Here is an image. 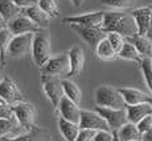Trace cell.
<instances>
[{
	"label": "cell",
	"instance_id": "bcb514c9",
	"mask_svg": "<svg viewBox=\"0 0 152 141\" xmlns=\"http://www.w3.org/2000/svg\"><path fill=\"white\" fill-rule=\"evenodd\" d=\"M138 141H140V140H138Z\"/></svg>",
	"mask_w": 152,
	"mask_h": 141
},
{
	"label": "cell",
	"instance_id": "7bdbcfd3",
	"mask_svg": "<svg viewBox=\"0 0 152 141\" xmlns=\"http://www.w3.org/2000/svg\"><path fill=\"white\" fill-rule=\"evenodd\" d=\"M0 107H8V105H7V103H5L4 100H3L1 98H0Z\"/></svg>",
	"mask_w": 152,
	"mask_h": 141
},
{
	"label": "cell",
	"instance_id": "836d02e7",
	"mask_svg": "<svg viewBox=\"0 0 152 141\" xmlns=\"http://www.w3.org/2000/svg\"><path fill=\"white\" fill-rule=\"evenodd\" d=\"M136 128H138V131H139L142 134L150 131V129L152 128V115L143 117V119L140 120L138 124H136Z\"/></svg>",
	"mask_w": 152,
	"mask_h": 141
},
{
	"label": "cell",
	"instance_id": "74e56055",
	"mask_svg": "<svg viewBox=\"0 0 152 141\" xmlns=\"http://www.w3.org/2000/svg\"><path fill=\"white\" fill-rule=\"evenodd\" d=\"M13 117L11 107H0V119H13Z\"/></svg>",
	"mask_w": 152,
	"mask_h": 141
},
{
	"label": "cell",
	"instance_id": "8d00e7d4",
	"mask_svg": "<svg viewBox=\"0 0 152 141\" xmlns=\"http://www.w3.org/2000/svg\"><path fill=\"white\" fill-rule=\"evenodd\" d=\"M12 1L15 3V5H16L17 8H20V9H25V8L37 4V0H12Z\"/></svg>",
	"mask_w": 152,
	"mask_h": 141
},
{
	"label": "cell",
	"instance_id": "f546056e",
	"mask_svg": "<svg viewBox=\"0 0 152 141\" xmlns=\"http://www.w3.org/2000/svg\"><path fill=\"white\" fill-rule=\"evenodd\" d=\"M37 7L49 17H58L60 15L57 0H37Z\"/></svg>",
	"mask_w": 152,
	"mask_h": 141
},
{
	"label": "cell",
	"instance_id": "b9f144b4",
	"mask_svg": "<svg viewBox=\"0 0 152 141\" xmlns=\"http://www.w3.org/2000/svg\"><path fill=\"white\" fill-rule=\"evenodd\" d=\"M3 28H7V23L4 21V19H3L1 15H0V31H1Z\"/></svg>",
	"mask_w": 152,
	"mask_h": 141
},
{
	"label": "cell",
	"instance_id": "4dcf8cb0",
	"mask_svg": "<svg viewBox=\"0 0 152 141\" xmlns=\"http://www.w3.org/2000/svg\"><path fill=\"white\" fill-rule=\"evenodd\" d=\"M139 0H101L103 5L116 11H123L128 8H134V5L138 3Z\"/></svg>",
	"mask_w": 152,
	"mask_h": 141
},
{
	"label": "cell",
	"instance_id": "5b68a950",
	"mask_svg": "<svg viewBox=\"0 0 152 141\" xmlns=\"http://www.w3.org/2000/svg\"><path fill=\"white\" fill-rule=\"evenodd\" d=\"M95 112L101 117H103L107 123L111 132H116L119 128H122L124 124H127V115H126V108L123 110H111L104 107H95Z\"/></svg>",
	"mask_w": 152,
	"mask_h": 141
},
{
	"label": "cell",
	"instance_id": "f6af8a7d",
	"mask_svg": "<svg viewBox=\"0 0 152 141\" xmlns=\"http://www.w3.org/2000/svg\"><path fill=\"white\" fill-rule=\"evenodd\" d=\"M151 60H152V57H151Z\"/></svg>",
	"mask_w": 152,
	"mask_h": 141
},
{
	"label": "cell",
	"instance_id": "8fae6325",
	"mask_svg": "<svg viewBox=\"0 0 152 141\" xmlns=\"http://www.w3.org/2000/svg\"><path fill=\"white\" fill-rule=\"evenodd\" d=\"M0 98L7 103L8 107L23 102V95L15 82L10 78H3L0 81Z\"/></svg>",
	"mask_w": 152,
	"mask_h": 141
},
{
	"label": "cell",
	"instance_id": "4fadbf2b",
	"mask_svg": "<svg viewBox=\"0 0 152 141\" xmlns=\"http://www.w3.org/2000/svg\"><path fill=\"white\" fill-rule=\"evenodd\" d=\"M70 26L82 37L83 41L87 45H90L94 49H95V46H97L102 40L106 39V36H107L106 32H103L101 28H86V26L74 25V24H72Z\"/></svg>",
	"mask_w": 152,
	"mask_h": 141
},
{
	"label": "cell",
	"instance_id": "8992f818",
	"mask_svg": "<svg viewBox=\"0 0 152 141\" xmlns=\"http://www.w3.org/2000/svg\"><path fill=\"white\" fill-rule=\"evenodd\" d=\"M11 110L13 112V116L19 125L24 129H31L33 127L34 121V105L31 103L20 102L17 104L11 105Z\"/></svg>",
	"mask_w": 152,
	"mask_h": 141
},
{
	"label": "cell",
	"instance_id": "7a4b0ae2",
	"mask_svg": "<svg viewBox=\"0 0 152 141\" xmlns=\"http://www.w3.org/2000/svg\"><path fill=\"white\" fill-rule=\"evenodd\" d=\"M31 52L34 63L41 69L50 58V34L48 29H39L33 33Z\"/></svg>",
	"mask_w": 152,
	"mask_h": 141
},
{
	"label": "cell",
	"instance_id": "f1b7e54d",
	"mask_svg": "<svg viewBox=\"0 0 152 141\" xmlns=\"http://www.w3.org/2000/svg\"><path fill=\"white\" fill-rule=\"evenodd\" d=\"M13 39V34L8 28H3L0 31V61L3 63L5 62V55H7L8 46Z\"/></svg>",
	"mask_w": 152,
	"mask_h": 141
},
{
	"label": "cell",
	"instance_id": "484cf974",
	"mask_svg": "<svg viewBox=\"0 0 152 141\" xmlns=\"http://www.w3.org/2000/svg\"><path fill=\"white\" fill-rule=\"evenodd\" d=\"M95 53H97L98 58H101V60H103V61H113L118 57L116 53L114 52L113 46L110 45V42L106 39L102 40L101 42L95 46Z\"/></svg>",
	"mask_w": 152,
	"mask_h": 141
},
{
	"label": "cell",
	"instance_id": "3957f363",
	"mask_svg": "<svg viewBox=\"0 0 152 141\" xmlns=\"http://www.w3.org/2000/svg\"><path fill=\"white\" fill-rule=\"evenodd\" d=\"M95 102L98 107L111 108V110H123L127 107L118 89H114L113 86H107V84L97 89Z\"/></svg>",
	"mask_w": 152,
	"mask_h": 141
},
{
	"label": "cell",
	"instance_id": "6da1fadb",
	"mask_svg": "<svg viewBox=\"0 0 152 141\" xmlns=\"http://www.w3.org/2000/svg\"><path fill=\"white\" fill-rule=\"evenodd\" d=\"M102 31L110 33L115 32L121 36L130 37L134 34H138V28L136 23L131 13L128 12H121V11H111V12H104L103 24H102Z\"/></svg>",
	"mask_w": 152,
	"mask_h": 141
},
{
	"label": "cell",
	"instance_id": "ee69618b",
	"mask_svg": "<svg viewBox=\"0 0 152 141\" xmlns=\"http://www.w3.org/2000/svg\"><path fill=\"white\" fill-rule=\"evenodd\" d=\"M113 141H121V140L118 139V136H116V133H115V132H114V137H113Z\"/></svg>",
	"mask_w": 152,
	"mask_h": 141
},
{
	"label": "cell",
	"instance_id": "ab89813d",
	"mask_svg": "<svg viewBox=\"0 0 152 141\" xmlns=\"http://www.w3.org/2000/svg\"><path fill=\"white\" fill-rule=\"evenodd\" d=\"M150 8L152 9V5H150ZM147 39L152 41V16H151V21H150V26H148V32H147Z\"/></svg>",
	"mask_w": 152,
	"mask_h": 141
},
{
	"label": "cell",
	"instance_id": "ffe728a7",
	"mask_svg": "<svg viewBox=\"0 0 152 141\" xmlns=\"http://www.w3.org/2000/svg\"><path fill=\"white\" fill-rule=\"evenodd\" d=\"M21 13L24 15V16H27L32 23H34L40 29H48L50 17L46 13H44L42 11L37 7V4L25 8V9H21Z\"/></svg>",
	"mask_w": 152,
	"mask_h": 141
},
{
	"label": "cell",
	"instance_id": "9a60e30c",
	"mask_svg": "<svg viewBox=\"0 0 152 141\" xmlns=\"http://www.w3.org/2000/svg\"><path fill=\"white\" fill-rule=\"evenodd\" d=\"M0 141H50V133L45 129L32 127L19 136L3 137Z\"/></svg>",
	"mask_w": 152,
	"mask_h": 141
},
{
	"label": "cell",
	"instance_id": "5bb4252c",
	"mask_svg": "<svg viewBox=\"0 0 152 141\" xmlns=\"http://www.w3.org/2000/svg\"><path fill=\"white\" fill-rule=\"evenodd\" d=\"M58 110L61 112V117L65 120H68L70 123L78 124L81 119V108L78 107V104L73 103L72 100H69L66 96H64L61 99L60 104H58Z\"/></svg>",
	"mask_w": 152,
	"mask_h": 141
},
{
	"label": "cell",
	"instance_id": "d6a6232c",
	"mask_svg": "<svg viewBox=\"0 0 152 141\" xmlns=\"http://www.w3.org/2000/svg\"><path fill=\"white\" fill-rule=\"evenodd\" d=\"M106 40L110 42V45L113 46L114 52L116 53V55H118V53L121 52V49L123 48L126 40L123 36H121L119 33H115V32H110V33H107L106 36Z\"/></svg>",
	"mask_w": 152,
	"mask_h": 141
},
{
	"label": "cell",
	"instance_id": "e0dca14e",
	"mask_svg": "<svg viewBox=\"0 0 152 141\" xmlns=\"http://www.w3.org/2000/svg\"><path fill=\"white\" fill-rule=\"evenodd\" d=\"M126 115H127L128 123L136 125L143 117L152 115V104L151 103H142V104L136 105H127Z\"/></svg>",
	"mask_w": 152,
	"mask_h": 141
},
{
	"label": "cell",
	"instance_id": "2e32d148",
	"mask_svg": "<svg viewBox=\"0 0 152 141\" xmlns=\"http://www.w3.org/2000/svg\"><path fill=\"white\" fill-rule=\"evenodd\" d=\"M131 16L134 17L136 23V28H138V34L140 36H145L148 32V26H150L152 9L150 7H142L136 8L131 12Z\"/></svg>",
	"mask_w": 152,
	"mask_h": 141
},
{
	"label": "cell",
	"instance_id": "30bf717a",
	"mask_svg": "<svg viewBox=\"0 0 152 141\" xmlns=\"http://www.w3.org/2000/svg\"><path fill=\"white\" fill-rule=\"evenodd\" d=\"M42 87L45 91V95L53 104V107L57 108L60 104L61 99L64 98V90H62V83L60 79L54 77H45L42 75Z\"/></svg>",
	"mask_w": 152,
	"mask_h": 141
},
{
	"label": "cell",
	"instance_id": "cb8c5ba5",
	"mask_svg": "<svg viewBox=\"0 0 152 141\" xmlns=\"http://www.w3.org/2000/svg\"><path fill=\"white\" fill-rule=\"evenodd\" d=\"M62 83V90H64V96L72 100L75 104H80L82 100V92H81L80 87L72 81H61Z\"/></svg>",
	"mask_w": 152,
	"mask_h": 141
},
{
	"label": "cell",
	"instance_id": "d590c367",
	"mask_svg": "<svg viewBox=\"0 0 152 141\" xmlns=\"http://www.w3.org/2000/svg\"><path fill=\"white\" fill-rule=\"evenodd\" d=\"M95 132L94 131H89V129H81L80 133H78L75 141H93Z\"/></svg>",
	"mask_w": 152,
	"mask_h": 141
},
{
	"label": "cell",
	"instance_id": "52a82bcc",
	"mask_svg": "<svg viewBox=\"0 0 152 141\" xmlns=\"http://www.w3.org/2000/svg\"><path fill=\"white\" fill-rule=\"evenodd\" d=\"M104 12L95 11V12L83 13V15H75V16H68L64 19V23L74 25L86 26V28H102L103 24Z\"/></svg>",
	"mask_w": 152,
	"mask_h": 141
},
{
	"label": "cell",
	"instance_id": "e575fe53",
	"mask_svg": "<svg viewBox=\"0 0 152 141\" xmlns=\"http://www.w3.org/2000/svg\"><path fill=\"white\" fill-rule=\"evenodd\" d=\"M114 133L110 131H97L93 137V141H113Z\"/></svg>",
	"mask_w": 152,
	"mask_h": 141
},
{
	"label": "cell",
	"instance_id": "4316f807",
	"mask_svg": "<svg viewBox=\"0 0 152 141\" xmlns=\"http://www.w3.org/2000/svg\"><path fill=\"white\" fill-rule=\"evenodd\" d=\"M17 129H24L19 125L16 119H0V140L3 137H8L10 134H13Z\"/></svg>",
	"mask_w": 152,
	"mask_h": 141
},
{
	"label": "cell",
	"instance_id": "f35d334b",
	"mask_svg": "<svg viewBox=\"0 0 152 141\" xmlns=\"http://www.w3.org/2000/svg\"><path fill=\"white\" fill-rule=\"evenodd\" d=\"M140 141H152V128L148 132H145V133L142 134V139H140Z\"/></svg>",
	"mask_w": 152,
	"mask_h": 141
},
{
	"label": "cell",
	"instance_id": "277c9868",
	"mask_svg": "<svg viewBox=\"0 0 152 141\" xmlns=\"http://www.w3.org/2000/svg\"><path fill=\"white\" fill-rule=\"evenodd\" d=\"M70 63H69V54L68 52L61 53L60 55L53 58H49V61L41 67V73L45 77H54L58 75L69 74Z\"/></svg>",
	"mask_w": 152,
	"mask_h": 141
},
{
	"label": "cell",
	"instance_id": "83f0119b",
	"mask_svg": "<svg viewBox=\"0 0 152 141\" xmlns=\"http://www.w3.org/2000/svg\"><path fill=\"white\" fill-rule=\"evenodd\" d=\"M118 57L119 58H123V60H128V61H134V62L136 63H140V61H142V55L138 53L135 48H134L132 44L127 42L126 41L123 48L121 49V52L118 53Z\"/></svg>",
	"mask_w": 152,
	"mask_h": 141
},
{
	"label": "cell",
	"instance_id": "ba28073f",
	"mask_svg": "<svg viewBox=\"0 0 152 141\" xmlns=\"http://www.w3.org/2000/svg\"><path fill=\"white\" fill-rule=\"evenodd\" d=\"M32 41H33V33H25L13 36L8 46L7 54H10L12 58H20L28 54L32 49Z\"/></svg>",
	"mask_w": 152,
	"mask_h": 141
},
{
	"label": "cell",
	"instance_id": "603a6c76",
	"mask_svg": "<svg viewBox=\"0 0 152 141\" xmlns=\"http://www.w3.org/2000/svg\"><path fill=\"white\" fill-rule=\"evenodd\" d=\"M115 133L121 141H138L142 139V133L138 131L136 125L131 124V123L124 124L123 127L119 128Z\"/></svg>",
	"mask_w": 152,
	"mask_h": 141
},
{
	"label": "cell",
	"instance_id": "9c48e42d",
	"mask_svg": "<svg viewBox=\"0 0 152 141\" xmlns=\"http://www.w3.org/2000/svg\"><path fill=\"white\" fill-rule=\"evenodd\" d=\"M80 129H89V131H110L107 123L103 117H101L95 111L81 110V119L78 123ZM111 132V131H110Z\"/></svg>",
	"mask_w": 152,
	"mask_h": 141
},
{
	"label": "cell",
	"instance_id": "1f68e13d",
	"mask_svg": "<svg viewBox=\"0 0 152 141\" xmlns=\"http://www.w3.org/2000/svg\"><path fill=\"white\" fill-rule=\"evenodd\" d=\"M139 65L142 67V73L144 75L145 83L152 92V60L151 58H142Z\"/></svg>",
	"mask_w": 152,
	"mask_h": 141
},
{
	"label": "cell",
	"instance_id": "7c38bea8",
	"mask_svg": "<svg viewBox=\"0 0 152 141\" xmlns=\"http://www.w3.org/2000/svg\"><path fill=\"white\" fill-rule=\"evenodd\" d=\"M7 28L11 31L13 36H19V34H25V33H36L39 31V26L34 23H32L24 15H19L11 21L7 23Z\"/></svg>",
	"mask_w": 152,
	"mask_h": 141
},
{
	"label": "cell",
	"instance_id": "60d3db41",
	"mask_svg": "<svg viewBox=\"0 0 152 141\" xmlns=\"http://www.w3.org/2000/svg\"><path fill=\"white\" fill-rule=\"evenodd\" d=\"M70 1L73 3V5H74V7L80 8L81 5H83V1H85V0H70Z\"/></svg>",
	"mask_w": 152,
	"mask_h": 141
},
{
	"label": "cell",
	"instance_id": "7402d4cb",
	"mask_svg": "<svg viewBox=\"0 0 152 141\" xmlns=\"http://www.w3.org/2000/svg\"><path fill=\"white\" fill-rule=\"evenodd\" d=\"M58 128H60V132L62 133L64 139L66 141H75L78 133H80V127L78 124H74V123H70L68 120L60 117L58 119Z\"/></svg>",
	"mask_w": 152,
	"mask_h": 141
},
{
	"label": "cell",
	"instance_id": "d6986e66",
	"mask_svg": "<svg viewBox=\"0 0 152 141\" xmlns=\"http://www.w3.org/2000/svg\"><path fill=\"white\" fill-rule=\"evenodd\" d=\"M127 42L132 44L134 48L138 50L142 55V58H151L152 57V41L147 39V36H140V34H134V36L126 37Z\"/></svg>",
	"mask_w": 152,
	"mask_h": 141
},
{
	"label": "cell",
	"instance_id": "d4e9b609",
	"mask_svg": "<svg viewBox=\"0 0 152 141\" xmlns=\"http://www.w3.org/2000/svg\"><path fill=\"white\" fill-rule=\"evenodd\" d=\"M0 15L5 23L11 21L16 16L21 15V9L15 5L12 0H0Z\"/></svg>",
	"mask_w": 152,
	"mask_h": 141
},
{
	"label": "cell",
	"instance_id": "44dd1931",
	"mask_svg": "<svg viewBox=\"0 0 152 141\" xmlns=\"http://www.w3.org/2000/svg\"><path fill=\"white\" fill-rule=\"evenodd\" d=\"M69 54V63H70V70L68 75H77L83 70L85 65V54L83 50L80 46H74L68 52Z\"/></svg>",
	"mask_w": 152,
	"mask_h": 141
},
{
	"label": "cell",
	"instance_id": "ac0fdd59",
	"mask_svg": "<svg viewBox=\"0 0 152 141\" xmlns=\"http://www.w3.org/2000/svg\"><path fill=\"white\" fill-rule=\"evenodd\" d=\"M118 91L123 98L126 105H136L142 104V103H151L152 104V96L136 89H118Z\"/></svg>",
	"mask_w": 152,
	"mask_h": 141
}]
</instances>
